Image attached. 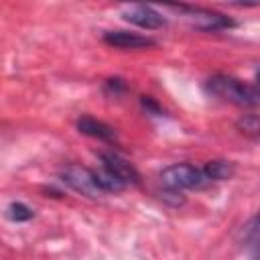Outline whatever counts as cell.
Instances as JSON below:
<instances>
[{"label":"cell","instance_id":"obj_11","mask_svg":"<svg viewBox=\"0 0 260 260\" xmlns=\"http://www.w3.org/2000/svg\"><path fill=\"white\" fill-rule=\"evenodd\" d=\"M246 244L252 252V260H260V213L246 225Z\"/></svg>","mask_w":260,"mask_h":260},{"label":"cell","instance_id":"obj_9","mask_svg":"<svg viewBox=\"0 0 260 260\" xmlns=\"http://www.w3.org/2000/svg\"><path fill=\"white\" fill-rule=\"evenodd\" d=\"M93 177H95V185L100 187L102 193H120L124 191L128 185L124 181H120L112 171H108L106 167L93 169Z\"/></svg>","mask_w":260,"mask_h":260},{"label":"cell","instance_id":"obj_12","mask_svg":"<svg viewBox=\"0 0 260 260\" xmlns=\"http://www.w3.org/2000/svg\"><path fill=\"white\" fill-rule=\"evenodd\" d=\"M236 128L248 136V138H260V116L258 114H248V116H242L238 122H236Z\"/></svg>","mask_w":260,"mask_h":260},{"label":"cell","instance_id":"obj_14","mask_svg":"<svg viewBox=\"0 0 260 260\" xmlns=\"http://www.w3.org/2000/svg\"><path fill=\"white\" fill-rule=\"evenodd\" d=\"M128 89V85H126V81L124 79H120V77H110V79H106V85H104V91L108 93V95H122L124 91Z\"/></svg>","mask_w":260,"mask_h":260},{"label":"cell","instance_id":"obj_8","mask_svg":"<svg viewBox=\"0 0 260 260\" xmlns=\"http://www.w3.org/2000/svg\"><path fill=\"white\" fill-rule=\"evenodd\" d=\"M77 130L85 136H91V138H98V140H106V142H112L116 138V130L112 126H108L106 122L102 120H95L91 116H81L77 120Z\"/></svg>","mask_w":260,"mask_h":260},{"label":"cell","instance_id":"obj_6","mask_svg":"<svg viewBox=\"0 0 260 260\" xmlns=\"http://www.w3.org/2000/svg\"><path fill=\"white\" fill-rule=\"evenodd\" d=\"M100 158H102V167L112 171L126 185H138L140 183V173L136 171V167L130 160H126L124 156H120L118 152H102Z\"/></svg>","mask_w":260,"mask_h":260},{"label":"cell","instance_id":"obj_15","mask_svg":"<svg viewBox=\"0 0 260 260\" xmlns=\"http://www.w3.org/2000/svg\"><path fill=\"white\" fill-rule=\"evenodd\" d=\"M140 104H142V108H144L148 114H154V116H162V114H165L162 108H160L150 95H142V98H140Z\"/></svg>","mask_w":260,"mask_h":260},{"label":"cell","instance_id":"obj_3","mask_svg":"<svg viewBox=\"0 0 260 260\" xmlns=\"http://www.w3.org/2000/svg\"><path fill=\"white\" fill-rule=\"evenodd\" d=\"M173 10L181 12L189 22L191 26H195L197 30H205V32H217V30H225V28H234L236 22L217 12V10H209V8H203V6H189V4H173L171 6Z\"/></svg>","mask_w":260,"mask_h":260},{"label":"cell","instance_id":"obj_10","mask_svg":"<svg viewBox=\"0 0 260 260\" xmlns=\"http://www.w3.org/2000/svg\"><path fill=\"white\" fill-rule=\"evenodd\" d=\"M205 175L209 181H228L236 175V165L232 160H221V158H215V160H209L205 167H203Z\"/></svg>","mask_w":260,"mask_h":260},{"label":"cell","instance_id":"obj_5","mask_svg":"<svg viewBox=\"0 0 260 260\" xmlns=\"http://www.w3.org/2000/svg\"><path fill=\"white\" fill-rule=\"evenodd\" d=\"M122 16L130 24H136V26H140L144 30H156V28H162L167 24L165 16L156 8H152L148 4H130V6H124Z\"/></svg>","mask_w":260,"mask_h":260},{"label":"cell","instance_id":"obj_7","mask_svg":"<svg viewBox=\"0 0 260 260\" xmlns=\"http://www.w3.org/2000/svg\"><path fill=\"white\" fill-rule=\"evenodd\" d=\"M104 43L110 47H116V49H132V51L148 49V47L156 45L150 37H144L138 32H128V30H108V32H104Z\"/></svg>","mask_w":260,"mask_h":260},{"label":"cell","instance_id":"obj_16","mask_svg":"<svg viewBox=\"0 0 260 260\" xmlns=\"http://www.w3.org/2000/svg\"><path fill=\"white\" fill-rule=\"evenodd\" d=\"M256 87H258V89H260V71H258V73H256Z\"/></svg>","mask_w":260,"mask_h":260},{"label":"cell","instance_id":"obj_4","mask_svg":"<svg viewBox=\"0 0 260 260\" xmlns=\"http://www.w3.org/2000/svg\"><path fill=\"white\" fill-rule=\"evenodd\" d=\"M61 181L65 185H69L73 191L85 195V197H100L102 191L100 187L95 185V177H93V169H87L83 165H77V162H71L67 165L63 171H61Z\"/></svg>","mask_w":260,"mask_h":260},{"label":"cell","instance_id":"obj_13","mask_svg":"<svg viewBox=\"0 0 260 260\" xmlns=\"http://www.w3.org/2000/svg\"><path fill=\"white\" fill-rule=\"evenodd\" d=\"M6 215H8V219H12L16 223H22V221L32 219L35 217V211L26 203H22V201H12L6 207Z\"/></svg>","mask_w":260,"mask_h":260},{"label":"cell","instance_id":"obj_1","mask_svg":"<svg viewBox=\"0 0 260 260\" xmlns=\"http://www.w3.org/2000/svg\"><path fill=\"white\" fill-rule=\"evenodd\" d=\"M205 91L211 98H217L221 102L234 104V106H244V108H254L260 106V89L256 85H248L232 75H213L205 81Z\"/></svg>","mask_w":260,"mask_h":260},{"label":"cell","instance_id":"obj_2","mask_svg":"<svg viewBox=\"0 0 260 260\" xmlns=\"http://www.w3.org/2000/svg\"><path fill=\"white\" fill-rule=\"evenodd\" d=\"M211 181L207 179L203 169H197L189 162H175L160 173V185L165 191L179 193L183 189H203Z\"/></svg>","mask_w":260,"mask_h":260}]
</instances>
